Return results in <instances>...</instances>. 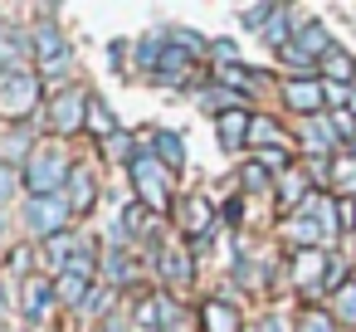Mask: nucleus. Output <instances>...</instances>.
<instances>
[{"label":"nucleus","instance_id":"f257e3e1","mask_svg":"<svg viewBox=\"0 0 356 332\" xmlns=\"http://www.w3.org/2000/svg\"><path fill=\"white\" fill-rule=\"evenodd\" d=\"M69 161L59 157V152H30V161H25V171H20V181H25V191L30 196H59V186H69Z\"/></svg>","mask_w":356,"mask_h":332},{"label":"nucleus","instance_id":"f03ea898","mask_svg":"<svg viewBox=\"0 0 356 332\" xmlns=\"http://www.w3.org/2000/svg\"><path fill=\"white\" fill-rule=\"evenodd\" d=\"M44 103V79L20 74V79H0V113L6 118H30Z\"/></svg>","mask_w":356,"mask_h":332},{"label":"nucleus","instance_id":"7ed1b4c3","mask_svg":"<svg viewBox=\"0 0 356 332\" xmlns=\"http://www.w3.org/2000/svg\"><path fill=\"white\" fill-rule=\"evenodd\" d=\"M64 220H69V200L64 196H30V205H25L30 235H40L49 244L54 235H64Z\"/></svg>","mask_w":356,"mask_h":332},{"label":"nucleus","instance_id":"20e7f679","mask_svg":"<svg viewBox=\"0 0 356 332\" xmlns=\"http://www.w3.org/2000/svg\"><path fill=\"white\" fill-rule=\"evenodd\" d=\"M132 181H137V196H142V205L156 215V210H166V181H171V171L161 166V161H152L147 152H137V161H132Z\"/></svg>","mask_w":356,"mask_h":332},{"label":"nucleus","instance_id":"39448f33","mask_svg":"<svg viewBox=\"0 0 356 332\" xmlns=\"http://www.w3.org/2000/svg\"><path fill=\"white\" fill-rule=\"evenodd\" d=\"M35 59H40V74H64L74 64V49H69L59 25H40L35 30Z\"/></svg>","mask_w":356,"mask_h":332},{"label":"nucleus","instance_id":"423d86ee","mask_svg":"<svg viewBox=\"0 0 356 332\" xmlns=\"http://www.w3.org/2000/svg\"><path fill=\"white\" fill-rule=\"evenodd\" d=\"M88 93H59L54 103H49V122H54V132L59 137H74V132H83V122H88Z\"/></svg>","mask_w":356,"mask_h":332},{"label":"nucleus","instance_id":"0eeeda50","mask_svg":"<svg viewBox=\"0 0 356 332\" xmlns=\"http://www.w3.org/2000/svg\"><path fill=\"white\" fill-rule=\"evenodd\" d=\"M283 103L293 113L317 118V113H327V84H317V79H288L283 84Z\"/></svg>","mask_w":356,"mask_h":332},{"label":"nucleus","instance_id":"6e6552de","mask_svg":"<svg viewBox=\"0 0 356 332\" xmlns=\"http://www.w3.org/2000/svg\"><path fill=\"white\" fill-rule=\"evenodd\" d=\"M327 264H332V254H322V249H298V259H293V283H298L302 293H322V288H327Z\"/></svg>","mask_w":356,"mask_h":332},{"label":"nucleus","instance_id":"1a4fd4ad","mask_svg":"<svg viewBox=\"0 0 356 332\" xmlns=\"http://www.w3.org/2000/svg\"><path fill=\"white\" fill-rule=\"evenodd\" d=\"M181 230H191L195 235V244H205V235H210V220H215V210H210V200L205 196H191V200H181Z\"/></svg>","mask_w":356,"mask_h":332},{"label":"nucleus","instance_id":"9d476101","mask_svg":"<svg viewBox=\"0 0 356 332\" xmlns=\"http://www.w3.org/2000/svg\"><path fill=\"white\" fill-rule=\"evenodd\" d=\"M288 235H293L298 244H307V249H312L317 239H327V235H322V220H317V196H312L307 205H298V210H293V220H288Z\"/></svg>","mask_w":356,"mask_h":332},{"label":"nucleus","instance_id":"9b49d317","mask_svg":"<svg viewBox=\"0 0 356 332\" xmlns=\"http://www.w3.org/2000/svg\"><path fill=\"white\" fill-rule=\"evenodd\" d=\"M54 298H59L64 308H88V298H93V278H88V274L64 269V274H59V283H54Z\"/></svg>","mask_w":356,"mask_h":332},{"label":"nucleus","instance_id":"f8f14e48","mask_svg":"<svg viewBox=\"0 0 356 332\" xmlns=\"http://www.w3.org/2000/svg\"><path fill=\"white\" fill-rule=\"evenodd\" d=\"M293 45H298L302 54H327V49H337L322 20H298V25H293Z\"/></svg>","mask_w":356,"mask_h":332},{"label":"nucleus","instance_id":"ddd939ff","mask_svg":"<svg viewBox=\"0 0 356 332\" xmlns=\"http://www.w3.org/2000/svg\"><path fill=\"white\" fill-rule=\"evenodd\" d=\"M249 127H254V118H249L244 108H234V113H220V118H215V132H220V142H225V147H249Z\"/></svg>","mask_w":356,"mask_h":332},{"label":"nucleus","instance_id":"4468645a","mask_svg":"<svg viewBox=\"0 0 356 332\" xmlns=\"http://www.w3.org/2000/svg\"><path fill=\"white\" fill-rule=\"evenodd\" d=\"M49 303H54V283H44V278H25V288H20V308H25V317H44L49 313Z\"/></svg>","mask_w":356,"mask_h":332},{"label":"nucleus","instance_id":"2eb2a0df","mask_svg":"<svg viewBox=\"0 0 356 332\" xmlns=\"http://www.w3.org/2000/svg\"><path fill=\"white\" fill-rule=\"evenodd\" d=\"M191 64H195V54H186V49L171 45V49L161 54V64H156V79H161V84H186V79H191Z\"/></svg>","mask_w":356,"mask_h":332},{"label":"nucleus","instance_id":"dca6fc26","mask_svg":"<svg viewBox=\"0 0 356 332\" xmlns=\"http://www.w3.org/2000/svg\"><path fill=\"white\" fill-rule=\"evenodd\" d=\"M200 322H205V332H239V313H234L225 298H210V303L200 308Z\"/></svg>","mask_w":356,"mask_h":332},{"label":"nucleus","instance_id":"f3484780","mask_svg":"<svg viewBox=\"0 0 356 332\" xmlns=\"http://www.w3.org/2000/svg\"><path fill=\"white\" fill-rule=\"evenodd\" d=\"M322 74H327V84L351 88V79H356V59H351L346 49H327V54H322Z\"/></svg>","mask_w":356,"mask_h":332},{"label":"nucleus","instance_id":"a211bd4d","mask_svg":"<svg viewBox=\"0 0 356 332\" xmlns=\"http://www.w3.org/2000/svg\"><path fill=\"white\" fill-rule=\"evenodd\" d=\"M283 142H288V132H283L273 118H254V127H249V147H259V152H283Z\"/></svg>","mask_w":356,"mask_h":332},{"label":"nucleus","instance_id":"6ab92c4d","mask_svg":"<svg viewBox=\"0 0 356 332\" xmlns=\"http://www.w3.org/2000/svg\"><path fill=\"white\" fill-rule=\"evenodd\" d=\"M64 200H69V210H74V215H83V210H93V200H98V191H93V181H88V171H74V176H69V186H64Z\"/></svg>","mask_w":356,"mask_h":332},{"label":"nucleus","instance_id":"aec40b11","mask_svg":"<svg viewBox=\"0 0 356 332\" xmlns=\"http://www.w3.org/2000/svg\"><path fill=\"white\" fill-rule=\"evenodd\" d=\"M307 147L312 152H332L337 147V127H332V113H317V118H307Z\"/></svg>","mask_w":356,"mask_h":332},{"label":"nucleus","instance_id":"412c9836","mask_svg":"<svg viewBox=\"0 0 356 332\" xmlns=\"http://www.w3.org/2000/svg\"><path fill=\"white\" fill-rule=\"evenodd\" d=\"M152 147H156V157H161V166H166V171H176V166L186 161V147H181V137H176V132H156V137H152Z\"/></svg>","mask_w":356,"mask_h":332},{"label":"nucleus","instance_id":"4be33fe9","mask_svg":"<svg viewBox=\"0 0 356 332\" xmlns=\"http://www.w3.org/2000/svg\"><path fill=\"white\" fill-rule=\"evenodd\" d=\"M25 64V49L15 45V40H0V79H20V74H30V69H20Z\"/></svg>","mask_w":356,"mask_h":332},{"label":"nucleus","instance_id":"5701e85b","mask_svg":"<svg viewBox=\"0 0 356 332\" xmlns=\"http://www.w3.org/2000/svg\"><path fill=\"white\" fill-rule=\"evenodd\" d=\"M278 200H283V205H298V200L307 205V200H312V196H307V181H302L298 171H283V176H278Z\"/></svg>","mask_w":356,"mask_h":332},{"label":"nucleus","instance_id":"b1692460","mask_svg":"<svg viewBox=\"0 0 356 332\" xmlns=\"http://www.w3.org/2000/svg\"><path fill=\"white\" fill-rule=\"evenodd\" d=\"M298 332H337V317L327 308H302L298 313Z\"/></svg>","mask_w":356,"mask_h":332},{"label":"nucleus","instance_id":"393cba45","mask_svg":"<svg viewBox=\"0 0 356 332\" xmlns=\"http://www.w3.org/2000/svg\"><path fill=\"white\" fill-rule=\"evenodd\" d=\"M200 103H205V108H215V113H234V108L244 103V93H234V88H205V93H200Z\"/></svg>","mask_w":356,"mask_h":332},{"label":"nucleus","instance_id":"a878e982","mask_svg":"<svg viewBox=\"0 0 356 332\" xmlns=\"http://www.w3.org/2000/svg\"><path fill=\"white\" fill-rule=\"evenodd\" d=\"M215 79H220V88H234V93L249 88V69L244 64H215Z\"/></svg>","mask_w":356,"mask_h":332},{"label":"nucleus","instance_id":"bb28decb","mask_svg":"<svg viewBox=\"0 0 356 332\" xmlns=\"http://www.w3.org/2000/svg\"><path fill=\"white\" fill-rule=\"evenodd\" d=\"M103 152H108L113 161H127V166L137 161V152H132V132H122V127H118V132H113V137L103 142Z\"/></svg>","mask_w":356,"mask_h":332},{"label":"nucleus","instance_id":"cd10ccee","mask_svg":"<svg viewBox=\"0 0 356 332\" xmlns=\"http://www.w3.org/2000/svg\"><path fill=\"white\" fill-rule=\"evenodd\" d=\"M161 269H166L171 283H191V259H186L181 249H166V254H161Z\"/></svg>","mask_w":356,"mask_h":332},{"label":"nucleus","instance_id":"c85d7f7f","mask_svg":"<svg viewBox=\"0 0 356 332\" xmlns=\"http://www.w3.org/2000/svg\"><path fill=\"white\" fill-rule=\"evenodd\" d=\"M332 298H337V317H341L346 327H356V283L346 278V283H341V288H337Z\"/></svg>","mask_w":356,"mask_h":332},{"label":"nucleus","instance_id":"c756f323","mask_svg":"<svg viewBox=\"0 0 356 332\" xmlns=\"http://www.w3.org/2000/svg\"><path fill=\"white\" fill-rule=\"evenodd\" d=\"M74 244H79V239L64 230V235H54L44 249H49V259H54V264H64V269H69V264H74Z\"/></svg>","mask_w":356,"mask_h":332},{"label":"nucleus","instance_id":"7c9ffc66","mask_svg":"<svg viewBox=\"0 0 356 332\" xmlns=\"http://www.w3.org/2000/svg\"><path fill=\"white\" fill-rule=\"evenodd\" d=\"M239 181H244V191H268V166L264 161H249L239 171Z\"/></svg>","mask_w":356,"mask_h":332},{"label":"nucleus","instance_id":"2f4dec72","mask_svg":"<svg viewBox=\"0 0 356 332\" xmlns=\"http://www.w3.org/2000/svg\"><path fill=\"white\" fill-rule=\"evenodd\" d=\"M171 45H176V49H186V54H205V49H210L195 30H171Z\"/></svg>","mask_w":356,"mask_h":332},{"label":"nucleus","instance_id":"473e14b6","mask_svg":"<svg viewBox=\"0 0 356 332\" xmlns=\"http://www.w3.org/2000/svg\"><path fill=\"white\" fill-rule=\"evenodd\" d=\"M15 186H20V176H15V166H10V161H0V205H6V200L15 196Z\"/></svg>","mask_w":356,"mask_h":332},{"label":"nucleus","instance_id":"72a5a7b5","mask_svg":"<svg viewBox=\"0 0 356 332\" xmlns=\"http://www.w3.org/2000/svg\"><path fill=\"white\" fill-rule=\"evenodd\" d=\"M337 225H341V230H356V200H351V196L337 200Z\"/></svg>","mask_w":356,"mask_h":332},{"label":"nucleus","instance_id":"f704fd0d","mask_svg":"<svg viewBox=\"0 0 356 332\" xmlns=\"http://www.w3.org/2000/svg\"><path fill=\"white\" fill-rule=\"evenodd\" d=\"M259 161H264L268 171H288V152H259Z\"/></svg>","mask_w":356,"mask_h":332},{"label":"nucleus","instance_id":"c9c22d12","mask_svg":"<svg viewBox=\"0 0 356 332\" xmlns=\"http://www.w3.org/2000/svg\"><path fill=\"white\" fill-rule=\"evenodd\" d=\"M337 181H341V191H351V200H356V166H337Z\"/></svg>","mask_w":356,"mask_h":332},{"label":"nucleus","instance_id":"e433bc0d","mask_svg":"<svg viewBox=\"0 0 356 332\" xmlns=\"http://www.w3.org/2000/svg\"><path fill=\"white\" fill-rule=\"evenodd\" d=\"M259 332H283V327H278V322H273V317H268V322H264V327H259Z\"/></svg>","mask_w":356,"mask_h":332},{"label":"nucleus","instance_id":"4c0bfd02","mask_svg":"<svg viewBox=\"0 0 356 332\" xmlns=\"http://www.w3.org/2000/svg\"><path fill=\"white\" fill-rule=\"evenodd\" d=\"M0 313H6V283H0Z\"/></svg>","mask_w":356,"mask_h":332},{"label":"nucleus","instance_id":"58836bf2","mask_svg":"<svg viewBox=\"0 0 356 332\" xmlns=\"http://www.w3.org/2000/svg\"><path fill=\"white\" fill-rule=\"evenodd\" d=\"M103 332H122V327H118V322H108V327H103Z\"/></svg>","mask_w":356,"mask_h":332},{"label":"nucleus","instance_id":"ea45409f","mask_svg":"<svg viewBox=\"0 0 356 332\" xmlns=\"http://www.w3.org/2000/svg\"><path fill=\"white\" fill-rule=\"evenodd\" d=\"M0 40H6V20H0Z\"/></svg>","mask_w":356,"mask_h":332},{"label":"nucleus","instance_id":"a19ab883","mask_svg":"<svg viewBox=\"0 0 356 332\" xmlns=\"http://www.w3.org/2000/svg\"><path fill=\"white\" fill-rule=\"evenodd\" d=\"M351 98H356V79H351Z\"/></svg>","mask_w":356,"mask_h":332},{"label":"nucleus","instance_id":"79ce46f5","mask_svg":"<svg viewBox=\"0 0 356 332\" xmlns=\"http://www.w3.org/2000/svg\"><path fill=\"white\" fill-rule=\"evenodd\" d=\"M351 283H356V269H351Z\"/></svg>","mask_w":356,"mask_h":332},{"label":"nucleus","instance_id":"37998d69","mask_svg":"<svg viewBox=\"0 0 356 332\" xmlns=\"http://www.w3.org/2000/svg\"><path fill=\"white\" fill-rule=\"evenodd\" d=\"M351 108H356V98H351Z\"/></svg>","mask_w":356,"mask_h":332},{"label":"nucleus","instance_id":"c03bdc74","mask_svg":"<svg viewBox=\"0 0 356 332\" xmlns=\"http://www.w3.org/2000/svg\"><path fill=\"white\" fill-rule=\"evenodd\" d=\"M0 225H6V220H0Z\"/></svg>","mask_w":356,"mask_h":332}]
</instances>
